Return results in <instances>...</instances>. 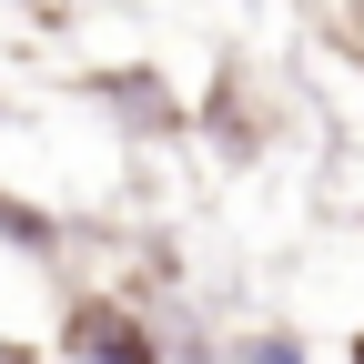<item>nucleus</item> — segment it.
<instances>
[{
	"instance_id": "f257e3e1",
	"label": "nucleus",
	"mask_w": 364,
	"mask_h": 364,
	"mask_svg": "<svg viewBox=\"0 0 364 364\" xmlns=\"http://www.w3.org/2000/svg\"><path fill=\"white\" fill-rule=\"evenodd\" d=\"M51 344H61V364H162V304L81 284V294H61V334Z\"/></svg>"
},
{
	"instance_id": "f03ea898",
	"label": "nucleus",
	"mask_w": 364,
	"mask_h": 364,
	"mask_svg": "<svg viewBox=\"0 0 364 364\" xmlns=\"http://www.w3.org/2000/svg\"><path fill=\"white\" fill-rule=\"evenodd\" d=\"M223 364H314V344H304L294 324H263V334H243L233 354H223Z\"/></svg>"
},
{
	"instance_id": "7ed1b4c3",
	"label": "nucleus",
	"mask_w": 364,
	"mask_h": 364,
	"mask_svg": "<svg viewBox=\"0 0 364 364\" xmlns=\"http://www.w3.org/2000/svg\"><path fill=\"white\" fill-rule=\"evenodd\" d=\"M344 364H364V334H354V344H344Z\"/></svg>"
}]
</instances>
